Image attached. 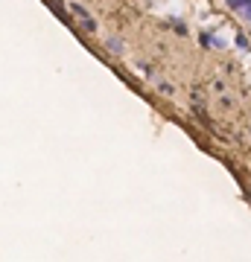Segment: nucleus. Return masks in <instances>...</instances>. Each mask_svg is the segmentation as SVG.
I'll return each instance as SVG.
<instances>
[{
	"instance_id": "obj_1",
	"label": "nucleus",
	"mask_w": 251,
	"mask_h": 262,
	"mask_svg": "<svg viewBox=\"0 0 251 262\" xmlns=\"http://www.w3.org/2000/svg\"><path fill=\"white\" fill-rule=\"evenodd\" d=\"M225 3H228V9H231L245 27H251V0H225Z\"/></svg>"
}]
</instances>
